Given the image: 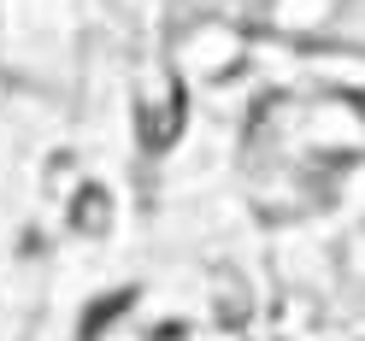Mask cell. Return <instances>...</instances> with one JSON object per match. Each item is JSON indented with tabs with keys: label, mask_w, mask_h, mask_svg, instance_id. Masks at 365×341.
<instances>
[{
	"label": "cell",
	"mask_w": 365,
	"mask_h": 341,
	"mask_svg": "<svg viewBox=\"0 0 365 341\" xmlns=\"http://www.w3.org/2000/svg\"><path fill=\"white\" fill-rule=\"evenodd\" d=\"M124 306H130V294H118V300H101V306H95V318L83 324V341H95V335L112 324V312H124Z\"/></svg>",
	"instance_id": "1"
}]
</instances>
